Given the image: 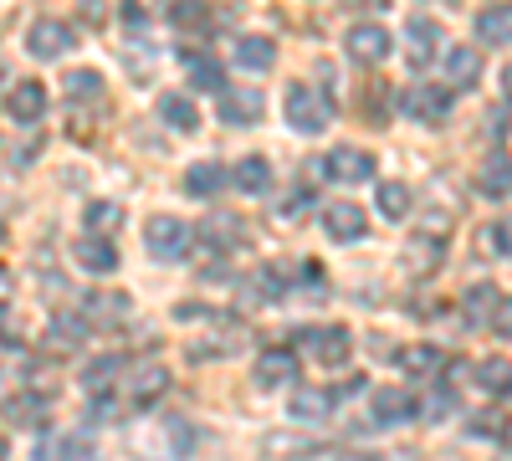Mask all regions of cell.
<instances>
[{
    "instance_id": "1",
    "label": "cell",
    "mask_w": 512,
    "mask_h": 461,
    "mask_svg": "<svg viewBox=\"0 0 512 461\" xmlns=\"http://www.w3.org/2000/svg\"><path fill=\"white\" fill-rule=\"evenodd\" d=\"M282 103H287L282 113H287V123H292L297 134H323L328 118H333V98L318 93V88H308V82H292Z\"/></svg>"
},
{
    "instance_id": "2",
    "label": "cell",
    "mask_w": 512,
    "mask_h": 461,
    "mask_svg": "<svg viewBox=\"0 0 512 461\" xmlns=\"http://www.w3.org/2000/svg\"><path fill=\"white\" fill-rule=\"evenodd\" d=\"M118 395H123L128 410H149V405H159V395H169V369L154 364V359H139L134 369H128V385H118Z\"/></svg>"
},
{
    "instance_id": "3",
    "label": "cell",
    "mask_w": 512,
    "mask_h": 461,
    "mask_svg": "<svg viewBox=\"0 0 512 461\" xmlns=\"http://www.w3.org/2000/svg\"><path fill=\"white\" fill-rule=\"evenodd\" d=\"M251 380H256V390H297V380H303V359H297L292 349H267V354H256Z\"/></svg>"
},
{
    "instance_id": "4",
    "label": "cell",
    "mask_w": 512,
    "mask_h": 461,
    "mask_svg": "<svg viewBox=\"0 0 512 461\" xmlns=\"http://www.w3.org/2000/svg\"><path fill=\"white\" fill-rule=\"evenodd\" d=\"M190 241H195V231H190L180 216H154L149 231H144L149 257H159V262H180L185 251H190Z\"/></svg>"
},
{
    "instance_id": "5",
    "label": "cell",
    "mask_w": 512,
    "mask_h": 461,
    "mask_svg": "<svg viewBox=\"0 0 512 461\" xmlns=\"http://www.w3.org/2000/svg\"><path fill=\"white\" fill-rule=\"evenodd\" d=\"M461 308H466V323H472V328H497V333H507V298H502V287H492V282L466 287Z\"/></svg>"
},
{
    "instance_id": "6",
    "label": "cell",
    "mask_w": 512,
    "mask_h": 461,
    "mask_svg": "<svg viewBox=\"0 0 512 461\" xmlns=\"http://www.w3.org/2000/svg\"><path fill=\"white\" fill-rule=\"evenodd\" d=\"M297 349H308L318 364L338 369V364L349 359V328H344V323H328V328H303V333H297Z\"/></svg>"
},
{
    "instance_id": "7",
    "label": "cell",
    "mask_w": 512,
    "mask_h": 461,
    "mask_svg": "<svg viewBox=\"0 0 512 461\" xmlns=\"http://www.w3.org/2000/svg\"><path fill=\"white\" fill-rule=\"evenodd\" d=\"M344 52H349L359 67H379L384 57H390V31H384L379 21H359V26H349V36H344Z\"/></svg>"
},
{
    "instance_id": "8",
    "label": "cell",
    "mask_w": 512,
    "mask_h": 461,
    "mask_svg": "<svg viewBox=\"0 0 512 461\" xmlns=\"http://www.w3.org/2000/svg\"><path fill=\"white\" fill-rule=\"evenodd\" d=\"M154 436H159L154 446H139V456H149V461H180V456L195 451V426L180 421V415H169V421H164Z\"/></svg>"
},
{
    "instance_id": "9",
    "label": "cell",
    "mask_w": 512,
    "mask_h": 461,
    "mask_svg": "<svg viewBox=\"0 0 512 461\" xmlns=\"http://www.w3.org/2000/svg\"><path fill=\"white\" fill-rule=\"evenodd\" d=\"M72 26L67 21H36L31 31H26V52L36 57V62H57V57H67L72 52Z\"/></svg>"
},
{
    "instance_id": "10",
    "label": "cell",
    "mask_w": 512,
    "mask_h": 461,
    "mask_svg": "<svg viewBox=\"0 0 512 461\" xmlns=\"http://www.w3.org/2000/svg\"><path fill=\"white\" fill-rule=\"evenodd\" d=\"M323 175H328V180H338V185H359V180H369V175H374V154H369V149H354V144L328 149Z\"/></svg>"
},
{
    "instance_id": "11",
    "label": "cell",
    "mask_w": 512,
    "mask_h": 461,
    "mask_svg": "<svg viewBox=\"0 0 512 461\" xmlns=\"http://www.w3.org/2000/svg\"><path fill=\"white\" fill-rule=\"evenodd\" d=\"M451 103H456V93L446 88H410L405 98H400V108L410 113V118H420V123H446L451 118Z\"/></svg>"
},
{
    "instance_id": "12",
    "label": "cell",
    "mask_w": 512,
    "mask_h": 461,
    "mask_svg": "<svg viewBox=\"0 0 512 461\" xmlns=\"http://www.w3.org/2000/svg\"><path fill=\"white\" fill-rule=\"evenodd\" d=\"M323 231L333 236V241H359L364 231H369V216H364V205H354V200H333V205H323Z\"/></svg>"
},
{
    "instance_id": "13",
    "label": "cell",
    "mask_w": 512,
    "mask_h": 461,
    "mask_svg": "<svg viewBox=\"0 0 512 461\" xmlns=\"http://www.w3.org/2000/svg\"><path fill=\"white\" fill-rule=\"evenodd\" d=\"M441 72H446V88L461 93V88H477L482 82V52L477 47H451L441 57Z\"/></svg>"
},
{
    "instance_id": "14",
    "label": "cell",
    "mask_w": 512,
    "mask_h": 461,
    "mask_svg": "<svg viewBox=\"0 0 512 461\" xmlns=\"http://www.w3.org/2000/svg\"><path fill=\"white\" fill-rule=\"evenodd\" d=\"M6 113H11L16 123H41V118H47V88H41L36 77L16 82V88L6 93Z\"/></svg>"
},
{
    "instance_id": "15",
    "label": "cell",
    "mask_w": 512,
    "mask_h": 461,
    "mask_svg": "<svg viewBox=\"0 0 512 461\" xmlns=\"http://www.w3.org/2000/svg\"><path fill=\"white\" fill-rule=\"evenodd\" d=\"M72 257H77V267H82V272L108 277V272L118 267V246H113L108 236H93V231H88V236H82V241L72 246Z\"/></svg>"
},
{
    "instance_id": "16",
    "label": "cell",
    "mask_w": 512,
    "mask_h": 461,
    "mask_svg": "<svg viewBox=\"0 0 512 461\" xmlns=\"http://www.w3.org/2000/svg\"><path fill=\"white\" fill-rule=\"evenodd\" d=\"M420 415V400L410 390H374V421L379 426H400V421H415Z\"/></svg>"
},
{
    "instance_id": "17",
    "label": "cell",
    "mask_w": 512,
    "mask_h": 461,
    "mask_svg": "<svg viewBox=\"0 0 512 461\" xmlns=\"http://www.w3.org/2000/svg\"><path fill=\"white\" fill-rule=\"evenodd\" d=\"M333 405H338V390H292L287 415L292 421H328Z\"/></svg>"
},
{
    "instance_id": "18",
    "label": "cell",
    "mask_w": 512,
    "mask_h": 461,
    "mask_svg": "<svg viewBox=\"0 0 512 461\" xmlns=\"http://www.w3.org/2000/svg\"><path fill=\"white\" fill-rule=\"evenodd\" d=\"M256 118H262V93H256V88H221V123H231V129H241V123H256Z\"/></svg>"
},
{
    "instance_id": "19",
    "label": "cell",
    "mask_w": 512,
    "mask_h": 461,
    "mask_svg": "<svg viewBox=\"0 0 512 461\" xmlns=\"http://www.w3.org/2000/svg\"><path fill=\"white\" fill-rule=\"evenodd\" d=\"M221 190H226V164L200 159V164H190V170H185V195L210 200V195H221Z\"/></svg>"
},
{
    "instance_id": "20",
    "label": "cell",
    "mask_w": 512,
    "mask_h": 461,
    "mask_svg": "<svg viewBox=\"0 0 512 461\" xmlns=\"http://www.w3.org/2000/svg\"><path fill=\"white\" fill-rule=\"evenodd\" d=\"M82 339H88V318H72V313H52V323H47V344L57 349V354H72V349H82Z\"/></svg>"
},
{
    "instance_id": "21",
    "label": "cell",
    "mask_w": 512,
    "mask_h": 461,
    "mask_svg": "<svg viewBox=\"0 0 512 461\" xmlns=\"http://www.w3.org/2000/svg\"><path fill=\"white\" fill-rule=\"evenodd\" d=\"M436 47H441L436 21H410V36H405V62H410V67H431Z\"/></svg>"
},
{
    "instance_id": "22",
    "label": "cell",
    "mask_w": 512,
    "mask_h": 461,
    "mask_svg": "<svg viewBox=\"0 0 512 461\" xmlns=\"http://www.w3.org/2000/svg\"><path fill=\"white\" fill-rule=\"evenodd\" d=\"M236 67H246V72H272V67H277V41H272V36H241V41H236Z\"/></svg>"
},
{
    "instance_id": "23",
    "label": "cell",
    "mask_w": 512,
    "mask_h": 461,
    "mask_svg": "<svg viewBox=\"0 0 512 461\" xmlns=\"http://www.w3.org/2000/svg\"><path fill=\"white\" fill-rule=\"evenodd\" d=\"M88 313H93L98 328H118V323H128L134 303H128V292H93V298H88Z\"/></svg>"
},
{
    "instance_id": "24",
    "label": "cell",
    "mask_w": 512,
    "mask_h": 461,
    "mask_svg": "<svg viewBox=\"0 0 512 461\" xmlns=\"http://www.w3.org/2000/svg\"><path fill=\"white\" fill-rule=\"evenodd\" d=\"M231 175H236V190H246V195H267V190H272V164H267L262 154L241 159Z\"/></svg>"
},
{
    "instance_id": "25",
    "label": "cell",
    "mask_w": 512,
    "mask_h": 461,
    "mask_svg": "<svg viewBox=\"0 0 512 461\" xmlns=\"http://www.w3.org/2000/svg\"><path fill=\"white\" fill-rule=\"evenodd\" d=\"M185 72H190V82H195L200 93H221V88H226V72H221V62H216V57L185 52Z\"/></svg>"
},
{
    "instance_id": "26",
    "label": "cell",
    "mask_w": 512,
    "mask_h": 461,
    "mask_svg": "<svg viewBox=\"0 0 512 461\" xmlns=\"http://www.w3.org/2000/svg\"><path fill=\"white\" fill-rule=\"evenodd\" d=\"M123 226V205L118 200H93L88 211H82V231H93V236H113Z\"/></svg>"
},
{
    "instance_id": "27",
    "label": "cell",
    "mask_w": 512,
    "mask_h": 461,
    "mask_svg": "<svg viewBox=\"0 0 512 461\" xmlns=\"http://www.w3.org/2000/svg\"><path fill=\"white\" fill-rule=\"evenodd\" d=\"M159 118L169 123V129H180V134H190L195 123H200V113H195V103L185 93H164L159 98Z\"/></svg>"
},
{
    "instance_id": "28",
    "label": "cell",
    "mask_w": 512,
    "mask_h": 461,
    "mask_svg": "<svg viewBox=\"0 0 512 461\" xmlns=\"http://www.w3.org/2000/svg\"><path fill=\"white\" fill-rule=\"evenodd\" d=\"M507 21H512L507 0H497V6H487V11L477 16V36L487 41V47H507Z\"/></svg>"
},
{
    "instance_id": "29",
    "label": "cell",
    "mask_w": 512,
    "mask_h": 461,
    "mask_svg": "<svg viewBox=\"0 0 512 461\" xmlns=\"http://www.w3.org/2000/svg\"><path fill=\"white\" fill-rule=\"evenodd\" d=\"M400 369H405V374H441V369H446V354H441L436 344H410V349L400 354Z\"/></svg>"
},
{
    "instance_id": "30",
    "label": "cell",
    "mask_w": 512,
    "mask_h": 461,
    "mask_svg": "<svg viewBox=\"0 0 512 461\" xmlns=\"http://www.w3.org/2000/svg\"><path fill=\"white\" fill-rule=\"evenodd\" d=\"M200 236H205V246L231 251V246H241V221H236V216H210V221L200 226Z\"/></svg>"
},
{
    "instance_id": "31",
    "label": "cell",
    "mask_w": 512,
    "mask_h": 461,
    "mask_svg": "<svg viewBox=\"0 0 512 461\" xmlns=\"http://www.w3.org/2000/svg\"><path fill=\"white\" fill-rule=\"evenodd\" d=\"M113 380H123V354H108L82 374V385H88L93 395H113Z\"/></svg>"
},
{
    "instance_id": "32",
    "label": "cell",
    "mask_w": 512,
    "mask_h": 461,
    "mask_svg": "<svg viewBox=\"0 0 512 461\" xmlns=\"http://www.w3.org/2000/svg\"><path fill=\"white\" fill-rule=\"evenodd\" d=\"M169 26L180 31H210V11L200 0H169Z\"/></svg>"
},
{
    "instance_id": "33",
    "label": "cell",
    "mask_w": 512,
    "mask_h": 461,
    "mask_svg": "<svg viewBox=\"0 0 512 461\" xmlns=\"http://www.w3.org/2000/svg\"><path fill=\"white\" fill-rule=\"evenodd\" d=\"M374 200H379V216H390V221H405L410 216V190L400 180H384Z\"/></svg>"
},
{
    "instance_id": "34",
    "label": "cell",
    "mask_w": 512,
    "mask_h": 461,
    "mask_svg": "<svg viewBox=\"0 0 512 461\" xmlns=\"http://www.w3.org/2000/svg\"><path fill=\"white\" fill-rule=\"evenodd\" d=\"M482 195L487 200H507V149H497L482 170Z\"/></svg>"
},
{
    "instance_id": "35",
    "label": "cell",
    "mask_w": 512,
    "mask_h": 461,
    "mask_svg": "<svg viewBox=\"0 0 512 461\" xmlns=\"http://www.w3.org/2000/svg\"><path fill=\"white\" fill-rule=\"evenodd\" d=\"M477 257H507V221H492V226H482L477 231Z\"/></svg>"
},
{
    "instance_id": "36",
    "label": "cell",
    "mask_w": 512,
    "mask_h": 461,
    "mask_svg": "<svg viewBox=\"0 0 512 461\" xmlns=\"http://www.w3.org/2000/svg\"><path fill=\"white\" fill-rule=\"evenodd\" d=\"M159 11H164L159 0H123V26H128V31H144Z\"/></svg>"
},
{
    "instance_id": "37",
    "label": "cell",
    "mask_w": 512,
    "mask_h": 461,
    "mask_svg": "<svg viewBox=\"0 0 512 461\" xmlns=\"http://www.w3.org/2000/svg\"><path fill=\"white\" fill-rule=\"evenodd\" d=\"M67 93H72V98H98V93H103V77H98L93 67L67 72Z\"/></svg>"
},
{
    "instance_id": "38",
    "label": "cell",
    "mask_w": 512,
    "mask_h": 461,
    "mask_svg": "<svg viewBox=\"0 0 512 461\" xmlns=\"http://www.w3.org/2000/svg\"><path fill=\"white\" fill-rule=\"evenodd\" d=\"M88 451H93V436H88V431H72V436H62V441H57V451H52V456H57V461H82Z\"/></svg>"
},
{
    "instance_id": "39",
    "label": "cell",
    "mask_w": 512,
    "mask_h": 461,
    "mask_svg": "<svg viewBox=\"0 0 512 461\" xmlns=\"http://www.w3.org/2000/svg\"><path fill=\"white\" fill-rule=\"evenodd\" d=\"M308 200H313L308 190H292V195H287V200L277 205V221H297V216H303V211H308Z\"/></svg>"
},
{
    "instance_id": "40",
    "label": "cell",
    "mask_w": 512,
    "mask_h": 461,
    "mask_svg": "<svg viewBox=\"0 0 512 461\" xmlns=\"http://www.w3.org/2000/svg\"><path fill=\"white\" fill-rule=\"evenodd\" d=\"M477 374H482V385H492L497 395H507V364H502V359H497V364H482Z\"/></svg>"
},
{
    "instance_id": "41",
    "label": "cell",
    "mask_w": 512,
    "mask_h": 461,
    "mask_svg": "<svg viewBox=\"0 0 512 461\" xmlns=\"http://www.w3.org/2000/svg\"><path fill=\"white\" fill-rule=\"evenodd\" d=\"M328 461H379V456H369V451H338V456H328Z\"/></svg>"
},
{
    "instance_id": "42",
    "label": "cell",
    "mask_w": 512,
    "mask_h": 461,
    "mask_svg": "<svg viewBox=\"0 0 512 461\" xmlns=\"http://www.w3.org/2000/svg\"><path fill=\"white\" fill-rule=\"evenodd\" d=\"M303 282H313V287H318V282H323V267H318V262H303Z\"/></svg>"
},
{
    "instance_id": "43",
    "label": "cell",
    "mask_w": 512,
    "mask_h": 461,
    "mask_svg": "<svg viewBox=\"0 0 512 461\" xmlns=\"http://www.w3.org/2000/svg\"><path fill=\"white\" fill-rule=\"evenodd\" d=\"M6 456H11V441H6V436H0V461H6Z\"/></svg>"
},
{
    "instance_id": "44",
    "label": "cell",
    "mask_w": 512,
    "mask_h": 461,
    "mask_svg": "<svg viewBox=\"0 0 512 461\" xmlns=\"http://www.w3.org/2000/svg\"><path fill=\"white\" fill-rule=\"evenodd\" d=\"M0 241H6V221H0Z\"/></svg>"
}]
</instances>
